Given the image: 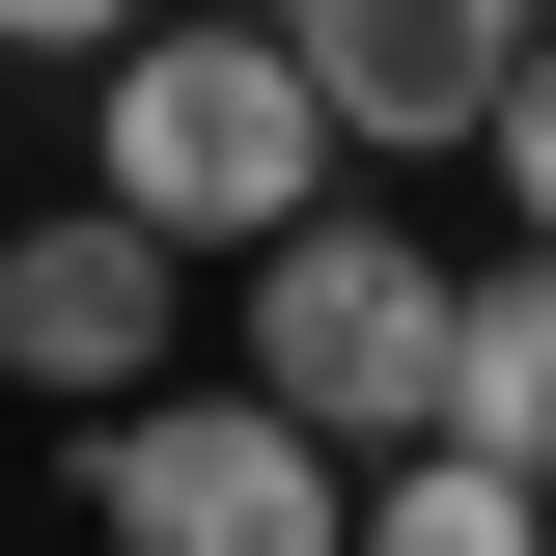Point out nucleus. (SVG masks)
Segmentation results:
<instances>
[{
  "label": "nucleus",
  "instance_id": "7ed1b4c3",
  "mask_svg": "<svg viewBox=\"0 0 556 556\" xmlns=\"http://www.w3.org/2000/svg\"><path fill=\"white\" fill-rule=\"evenodd\" d=\"M84 529L112 556H362V473L278 390H195V362H167L139 417H84Z\"/></svg>",
  "mask_w": 556,
  "mask_h": 556
},
{
  "label": "nucleus",
  "instance_id": "0eeeda50",
  "mask_svg": "<svg viewBox=\"0 0 556 556\" xmlns=\"http://www.w3.org/2000/svg\"><path fill=\"white\" fill-rule=\"evenodd\" d=\"M362 556H556V501L501 473V445H390V473H362Z\"/></svg>",
  "mask_w": 556,
  "mask_h": 556
},
{
  "label": "nucleus",
  "instance_id": "1a4fd4ad",
  "mask_svg": "<svg viewBox=\"0 0 556 556\" xmlns=\"http://www.w3.org/2000/svg\"><path fill=\"white\" fill-rule=\"evenodd\" d=\"M167 0H0V56H139Z\"/></svg>",
  "mask_w": 556,
  "mask_h": 556
},
{
  "label": "nucleus",
  "instance_id": "423d86ee",
  "mask_svg": "<svg viewBox=\"0 0 556 556\" xmlns=\"http://www.w3.org/2000/svg\"><path fill=\"white\" fill-rule=\"evenodd\" d=\"M445 445H501V473L556 501V251H501L473 306H445Z\"/></svg>",
  "mask_w": 556,
  "mask_h": 556
},
{
  "label": "nucleus",
  "instance_id": "6e6552de",
  "mask_svg": "<svg viewBox=\"0 0 556 556\" xmlns=\"http://www.w3.org/2000/svg\"><path fill=\"white\" fill-rule=\"evenodd\" d=\"M501 195H529V251H556V28H529V84H501Z\"/></svg>",
  "mask_w": 556,
  "mask_h": 556
},
{
  "label": "nucleus",
  "instance_id": "39448f33",
  "mask_svg": "<svg viewBox=\"0 0 556 556\" xmlns=\"http://www.w3.org/2000/svg\"><path fill=\"white\" fill-rule=\"evenodd\" d=\"M278 56H306V112L334 139H501V84H529L556 0H251Z\"/></svg>",
  "mask_w": 556,
  "mask_h": 556
},
{
  "label": "nucleus",
  "instance_id": "f03ea898",
  "mask_svg": "<svg viewBox=\"0 0 556 556\" xmlns=\"http://www.w3.org/2000/svg\"><path fill=\"white\" fill-rule=\"evenodd\" d=\"M445 306L473 278L417 251V223H362V195H306L251 278H223V390H278L334 473H390V445H445Z\"/></svg>",
  "mask_w": 556,
  "mask_h": 556
},
{
  "label": "nucleus",
  "instance_id": "20e7f679",
  "mask_svg": "<svg viewBox=\"0 0 556 556\" xmlns=\"http://www.w3.org/2000/svg\"><path fill=\"white\" fill-rule=\"evenodd\" d=\"M167 334H195V251H167V223H112V195H28L0 223V390L28 417H139Z\"/></svg>",
  "mask_w": 556,
  "mask_h": 556
},
{
  "label": "nucleus",
  "instance_id": "f257e3e1",
  "mask_svg": "<svg viewBox=\"0 0 556 556\" xmlns=\"http://www.w3.org/2000/svg\"><path fill=\"white\" fill-rule=\"evenodd\" d=\"M334 167H362V139L306 112V56H278L251 0H167L139 56H84V195H112V223H167L195 278H251L278 223L334 195Z\"/></svg>",
  "mask_w": 556,
  "mask_h": 556
}]
</instances>
